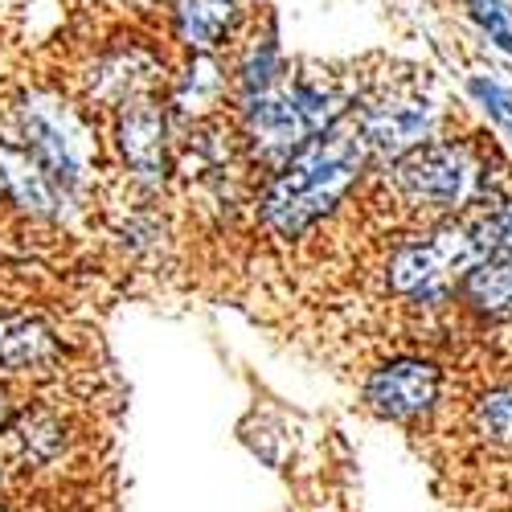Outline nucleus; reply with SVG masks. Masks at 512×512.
<instances>
[{"instance_id":"f03ea898","label":"nucleus","mask_w":512,"mask_h":512,"mask_svg":"<svg viewBox=\"0 0 512 512\" xmlns=\"http://www.w3.org/2000/svg\"><path fill=\"white\" fill-rule=\"evenodd\" d=\"M369 173L377 168L353 119H345L263 177V189L254 197V222L271 242L291 246L324 226L361 189Z\"/></svg>"},{"instance_id":"39448f33","label":"nucleus","mask_w":512,"mask_h":512,"mask_svg":"<svg viewBox=\"0 0 512 512\" xmlns=\"http://www.w3.org/2000/svg\"><path fill=\"white\" fill-rule=\"evenodd\" d=\"M353 127L373 160V168H386L406 152L447 136V111L435 95L431 78L418 70L410 74H369L365 95L353 107Z\"/></svg>"},{"instance_id":"4468645a","label":"nucleus","mask_w":512,"mask_h":512,"mask_svg":"<svg viewBox=\"0 0 512 512\" xmlns=\"http://www.w3.org/2000/svg\"><path fill=\"white\" fill-rule=\"evenodd\" d=\"M463 9L496 50L512 54V5L508 0H463Z\"/></svg>"},{"instance_id":"f8f14e48","label":"nucleus","mask_w":512,"mask_h":512,"mask_svg":"<svg viewBox=\"0 0 512 512\" xmlns=\"http://www.w3.org/2000/svg\"><path fill=\"white\" fill-rule=\"evenodd\" d=\"M463 426L480 451L512 455V377L488 381L463 406Z\"/></svg>"},{"instance_id":"9d476101","label":"nucleus","mask_w":512,"mask_h":512,"mask_svg":"<svg viewBox=\"0 0 512 512\" xmlns=\"http://www.w3.org/2000/svg\"><path fill=\"white\" fill-rule=\"evenodd\" d=\"M70 340L62 328L29 308H0V381H25L62 373Z\"/></svg>"},{"instance_id":"9b49d317","label":"nucleus","mask_w":512,"mask_h":512,"mask_svg":"<svg viewBox=\"0 0 512 512\" xmlns=\"http://www.w3.org/2000/svg\"><path fill=\"white\" fill-rule=\"evenodd\" d=\"M455 308L480 328L512 324V263L480 259L455 287Z\"/></svg>"},{"instance_id":"ddd939ff","label":"nucleus","mask_w":512,"mask_h":512,"mask_svg":"<svg viewBox=\"0 0 512 512\" xmlns=\"http://www.w3.org/2000/svg\"><path fill=\"white\" fill-rule=\"evenodd\" d=\"M467 230H472V246H476L480 259L512 263V193H504L488 209L472 213V218H467Z\"/></svg>"},{"instance_id":"6e6552de","label":"nucleus","mask_w":512,"mask_h":512,"mask_svg":"<svg viewBox=\"0 0 512 512\" xmlns=\"http://www.w3.org/2000/svg\"><path fill=\"white\" fill-rule=\"evenodd\" d=\"M173 111H168V95H140L115 107L111 119V148L127 177L144 189H160L173 177Z\"/></svg>"},{"instance_id":"1a4fd4ad","label":"nucleus","mask_w":512,"mask_h":512,"mask_svg":"<svg viewBox=\"0 0 512 512\" xmlns=\"http://www.w3.org/2000/svg\"><path fill=\"white\" fill-rule=\"evenodd\" d=\"M0 205L33 226H70L82 209V201L70 197L46 168L21 148V140L9 127H0Z\"/></svg>"},{"instance_id":"f257e3e1","label":"nucleus","mask_w":512,"mask_h":512,"mask_svg":"<svg viewBox=\"0 0 512 512\" xmlns=\"http://www.w3.org/2000/svg\"><path fill=\"white\" fill-rule=\"evenodd\" d=\"M365 82L369 74L353 78L349 70L336 66L291 62L271 91L234 103V132L246 164L271 173L300 148L340 127L361 103Z\"/></svg>"},{"instance_id":"423d86ee","label":"nucleus","mask_w":512,"mask_h":512,"mask_svg":"<svg viewBox=\"0 0 512 512\" xmlns=\"http://www.w3.org/2000/svg\"><path fill=\"white\" fill-rule=\"evenodd\" d=\"M476 263H480V254L472 246L467 218L435 222V226H422L418 234H406L390 246L386 263H381V283H386V291L402 304L439 308V304H455L459 279Z\"/></svg>"},{"instance_id":"20e7f679","label":"nucleus","mask_w":512,"mask_h":512,"mask_svg":"<svg viewBox=\"0 0 512 512\" xmlns=\"http://www.w3.org/2000/svg\"><path fill=\"white\" fill-rule=\"evenodd\" d=\"M9 132L70 197L82 201L95 193L103 173V140L82 99H70L58 87H25L13 99Z\"/></svg>"},{"instance_id":"2eb2a0df","label":"nucleus","mask_w":512,"mask_h":512,"mask_svg":"<svg viewBox=\"0 0 512 512\" xmlns=\"http://www.w3.org/2000/svg\"><path fill=\"white\" fill-rule=\"evenodd\" d=\"M467 95L476 99V107H480L492 123H500L504 132L512 136V91L504 87V82H496V78H488V74H467Z\"/></svg>"},{"instance_id":"dca6fc26","label":"nucleus","mask_w":512,"mask_h":512,"mask_svg":"<svg viewBox=\"0 0 512 512\" xmlns=\"http://www.w3.org/2000/svg\"><path fill=\"white\" fill-rule=\"evenodd\" d=\"M0 484H5V455H0Z\"/></svg>"},{"instance_id":"7ed1b4c3","label":"nucleus","mask_w":512,"mask_h":512,"mask_svg":"<svg viewBox=\"0 0 512 512\" xmlns=\"http://www.w3.org/2000/svg\"><path fill=\"white\" fill-rule=\"evenodd\" d=\"M377 173H381V189L394 197V205L422 226L472 218L496 197L512 193V185L500 181L496 152L484 140L455 132L406 152L402 160L377 168Z\"/></svg>"},{"instance_id":"0eeeda50","label":"nucleus","mask_w":512,"mask_h":512,"mask_svg":"<svg viewBox=\"0 0 512 512\" xmlns=\"http://www.w3.org/2000/svg\"><path fill=\"white\" fill-rule=\"evenodd\" d=\"M447 369L435 357H418V353H402L390 357L365 373L361 381V402L369 414H377L381 422L406 426L418 431L426 426L447 402Z\"/></svg>"}]
</instances>
